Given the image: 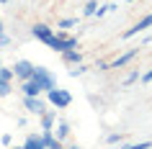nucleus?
<instances>
[{"instance_id":"1","label":"nucleus","mask_w":152,"mask_h":149,"mask_svg":"<svg viewBox=\"0 0 152 149\" xmlns=\"http://www.w3.org/2000/svg\"><path fill=\"white\" fill-rule=\"evenodd\" d=\"M31 80L41 87V93H47V90H52V87L57 85V77L52 75V70H47V67H36V64H34V75H31Z\"/></svg>"},{"instance_id":"2","label":"nucleus","mask_w":152,"mask_h":149,"mask_svg":"<svg viewBox=\"0 0 152 149\" xmlns=\"http://www.w3.org/2000/svg\"><path fill=\"white\" fill-rule=\"evenodd\" d=\"M47 100L49 105H54V108H67L72 103V95L67 93V90H62V87H52V90H47Z\"/></svg>"},{"instance_id":"3","label":"nucleus","mask_w":152,"mask_h":149,"mask_svg":"<svg viewBox=\"0 0 152 149\" xmlns=\"http://www.w3.org/2000/svg\"><path fill=\"white\" fill-rule=\"evenodd\" d=\"M47 47L62 54L64 49H72V47H77V39H75V36H67V33H54V36H52V39L47 41Z\"/></svg>"},{"instance_id":"4","label":"nucleus","mask_w":152,"mask_h":149,"mask_svg":"<svg viewBox=\"0 0 152 149\" xmlns=\"http://www.w3.org/2000/svg\"><path fill=\"white\" fill-rule=\"evenodd\" d=\"M23 105H26L28 113H34V116H41V113L47 110V103L41 100L39 95H26V98H23Z\"/></svg>"},{"instance_id":"5","label":"nucleus","mask_w":152,"mask_h":149,"mask_svg":"<svg viewBox=\"0 0 152 149\" xmlns=\"http://www.w3.org/2000/svg\"><path fill=\"white\" fill-rule=\"evenodd\" d=\"M13 75H16L18 80H28L34 75V64L28 62V59H18V62L13 64Z\"/></svg>"},{"instance_id":"6","label":"nucleus","mask_w":152,"mask_h":149,"mask_svg":"<svg viewBox=\"0 0 152 149\" xmlns=\"http://www.w3.org/2000/svg\"><path fill=\"white\" fill-rule=\"evenodd\" d=\"M147 28H152V13H147V16L142 18V21H137L129 31H124V39H132V36H137V33L147 31Z\"/></svg>"},{"instance_id":"7","label":"nucleus","mask_w":152,"mask_h":149,"mask_svg":"<svg viewBox=\"0 0 152 149\" xmlns=\"http://www.w3.org/2000/svg\"><path fill=\"white\" fill-rule=\"evenodd\" d=\"M137 54H139V47H137V49H129V52H124V54H119L113 62H108V70H121V67H124V64H129Z\"/></svg>"},{"instance_id":"8","label":"nucleus","mask_w":152,"mask_h":149,"mask_svg":"<svg viewBox=\"0 0 152 149\" xmlns=\"http://www.w3.org/2000/svg\"><path fill=\"white\" fill-rule=\"evenodd\" d=\"M31 33H34V39H39V41L47 44V41L54 36V28L47 26V23H34V26H31Z\"/></svg>"},{"instance_id":"9","label":"nucleus","mask_w":152,"mask_h":149,"mask_svg":"<svg viewBox=\"0 0 152 149\" xmlns=\"http://www.w3.org/2000/svg\"><path fill=\"white\" fill-rule=\"evenodd\" d=\"M59 147H62V141L52 131H41V149H59Z\"/></svg>"},{"instance_id":"10","label":"nucleus","mask_w":152,"mask_h":149,"mask_svg":"<svg viewBox=\"0 0 152 149\" xmlns=\"http://www.w3.org/2000/svg\"><path fill=\"white\" fill-rule=\"evenodd\" d=\"M39 118H41V131H52L57 124V110H44Z\"/></svg>"},{"instance_id":"11","label":"nucleus","mask_w":152,"mask_h":149,"mask_svg":"<svg viewBox=\"0 0 152 149\" xmlns=\"http://www.w3.org/2000/svg\"><path fill=\"white\" fill-rule=\"evenodd\" d=\"M62 62H64V64H80V62H83V54L77 52V47L64 49V52H62Z\"/></svg>"},{"instance_id":"12","label":"nucleus","mask_w":152,"mask_h":149,"mask_svg":"<svg viewBox=\"0 0 152 149\" xmlns=\"http://www.w3.org/2000/svg\"><path fill=\"white\" fill-rule=\"evenodd\" d=\"M21 90H23V95H39L41 93V87L36 85L31 77H28V80H21Z\"/></svg>"},{"instance_id":"13","label":"nucleus","mask_w":152,"mask_h":149,"mask_svg":"<svg viewBox=\"0 0 152 149\" xmlns=\"http://www.w3.org/2000/svg\"><path fill=\"white\" fill-rule=\"evenodd\" d=\"M52 134H54V136H57L59 141H64L67 136H70V124H64V121H59V124H57V129H52Z\"/></svg>"},{"instance_id":"14","label":"nucleus","mask_w":152,"mask_h":149,"mask_svg":"<svg viewBox=\"0 0 152 149\" xmlns=\"http://www.w3.org/2000/svg\"><path fill=\"white\" fill-rule=\"evenodd\" d=\"M23 147L26 149H41V136L39 134H28L26 141H23Z\"/></svg>"},{"instance_id":"15","label":"nucleus","mask_w":152,"mask_h":149,"mask_svg":"<svg viewBox=\"0 0 152 149\" xmlns=\"http://www.w3.org/2000/svg\"><path fill=\"white\" fill-rule=\"evenodd\" d=\"M85 72H88V67H85V64H72V70H70V77H80V75H85Z\"/></svg>"},{"instance_id":"16","label":"nucleus","mask_w":152,"mask_h":149,"mask_svg":"<svg viewBox=\"0 0 152 149\" xmlns=\"http://www.w3.org/2000/svg\"><path fill=\"white\" fill-rule=\"evenodd\" d=\"M96 8H98L96 0H88V3H85V8H83V16H96Z\"/></svg>"},{"instance_id":"17","label":"nucleus","mask_w":152,"mask_h":149,"mask_svg":"<svg viewBox=\"0 0 152 149\" xmlns=\"http://www.w3.org/2000/svg\"><path fill=\"white\" fill-rule=\"evenodd\" d=\"M16 77V75H13V67H3V64H0V80H13Z\"/></svg>"},{"instance_id":"18","label":"nucleus","mask_w":152,"mask_h":149,"mask_svg":"<svg viewBox=\"0 0 152 149\" xmlns=\"http://www.w3.org/2000/svg\"><path fill=\"white\" fill-rule=\"evenodd\" d=\"M10 93H13L10 82H8V80H0V98H5V95H10Z\"/></svg>"},{"instance_id":"19","label":"nucleus","mask_w":152,"mask_h":149,"mask_svg":"<svg viewBox=\"0 0 152 149\" xmlns=\"http://www.w3.org/2000/svg\"><path fill=\"white\" fill-rule=\"evenodd\" d=\"M72 26H77V18H62L57 23V28H72Z\"/></svg>"},{"instance_id":"20","label":"nucleus","mask_w":152,"mask_h":149,"mask_svg":"<svg viewBox=\"0 0 152 149\" xmlns=\"http://www.w3.org/2000/svg\"><path fill=\"white\" fill-rule=\"evenodd\" d=\"M137 80H139V70L129 72V75H126V80H124V85H132V82H137Z\"/></svg>"},{"instance_id":"21","label":"nucleus","mask_w":152,"mask_h":149,"mask_svg":"<svg viewBox=\"0 0 152 149\" xmlns=\"http://www.w3.org/2000/svg\"><path fill=\"white\" fill-rule=\"evenodd\" d=\"M129 147H134V149H147V147H152V141H137V144H129Z\"/></svg>"},{"instance_id":"22","label":"nucleus","mask_w":152,"mask_h":149,"mask_svg":"<svg viewBox=\"0 0 152 149\" xmlns=\"http://www.w3.org/2000/svg\"><path fill=\"white\" fill-rule=\"evenodd\" d=\"M106 141H108V144H121V134H111Z\"/></svg>"},{"instance_id":"23","label":"nucleus","mask_w":152,"mask_h":149,"mask_svg":"<svg viewBox=\"0 0 152 149\" xmlns=\"http://www.w3.org/2000/svg\"><path fill=\"white\" fill-rule=\"evenodd\" d=\"M142 82H144V85H150V82H152V70H147L142 75Z\"/></svg>"},{"instance_id":"24","label":"nucleus","mask_w":152,"mask_h":149,"mask_svg":"<svg viewBox=\"0 0 152 149\" xmlns=\"http://www.w3.org/2000/svg\"><path fill=\"white\" fill-rule=\"evenodd\" d=\"M8 44H10V39L5 36V31H3V33H0V47H8Z\"/></svg>"},{"instance_id":"25","label":"nucleus","mask_w":152,"mask_h":149,"mask_svg":"<svg viewBox=\"0 0 152 149\" xmlns=\"http://www.w3.org/2000/svg\"><path fill=\"white\" fill-rule=\"evenodd\" d=\"M0 141H3V144H5V147H8L10 141H13V136H10V134H3V136H0Z\"/></svg>"},{"instance_id":"26","label":"nucleus","mask_w":152,"mask_h":149,"mask_svg":"<svg viewBox=\"0 0 152 149\" xmlns=\"http://www.w3.org/2000/svg\"><path fill=\"white\" fill-rule=\"evenodd\" d=\"M106 13H108V10H106V5H103V8H96V16H98V18H103Z\"/></svg>"},{"instance_id":"27","label":"nucleus","mask_w":152,"mask_h":149,"mask_svg":"<svg viewBox=\"0 0 152 149\" xmlns=\"http://www.w3.org/2000/svg\"><path fill=\"white\" fill-rule=\"evenodd\" d=\"M106 10H108V13H113V10H119V5H116V3H108V5H106Z\"/></svg>"},{"instance_id":"28","label":"nucleus","mask_w":152,"mask_h":149,"mask_svg":"<svg viewBox=\"0 0 152 149\" xmlns=\"http://www.w3.org/2000/svg\"><path fill=\"white\" fill-rule=\"evenodd\" d=\"M3 31H5V28H3V21H0V33H3Z\"/></svg>"},{"instance_id":"29","label":"nucleus","mask_w":152,"mask_h":149,"mask_svg":"<svg viewBox=\"0 0 152 149\" xmlns=\"http://www.w3.org/2000/svg\"><path fill=\"white\" fill-rule=\"evenodd\" d=\"M0 3H3V5H5V3H8V0H0Z\"/></svg>"},{"instance_id":"30","label":"nucleus","mask_w":152,"mask_h":149,"mask_svg":"<svg viewBox=\"0 0 152 149\" xmlns=\"http://www.w3.org/2000/svg\"><path fill=\"white\" fill-rule=\"evenodd\" d=\"M126 3H137V0H126Z\"/></svg>"},{"instance_id":"31","label":"nucleus","mask_w":152,"mask_h":149,"mask_svg":"<svg viewBox=\"0 0 152 149\" xmlns=\"http://www.w3.org/2000/svg\"><path fill=\"white\" fill-rule=\"evenodd\" d=\"M0 64H3V62H0Z\"/></svg>"}]
</instances>
